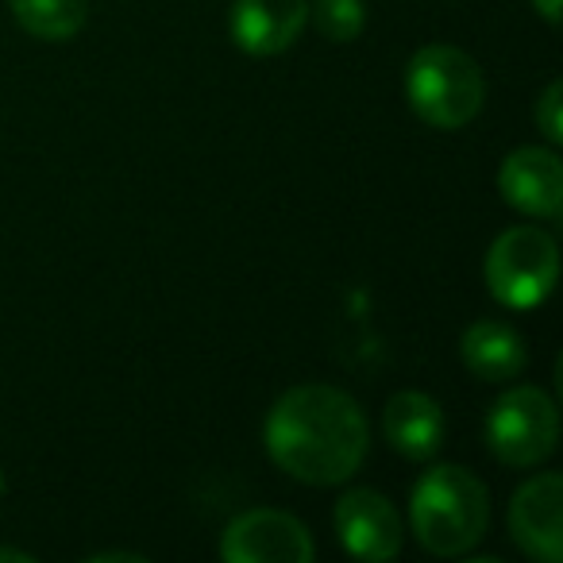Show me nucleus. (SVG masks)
<instances>
[{"label":"nucleus","instance_id":"f257e3e1","mask_svg":"<svg viewBox=\"0 0 563 563\" xmlns=\"http://www.w3.org/2000/svg\"><path fill=\"white\" fill-rule=\"evenodd\" d=\"M266 452L306 486H336L360 471L371 444L367 417L352 394L309 383L286 390L266 413Z\"/></svg>","mask_w":563,"mask_h":563},{"label":"nucleus","instance_id":"f03ea898","mask_svg":"<svg viewBox=\"0 0 563 563\" xmlns=\"http://www.w3.org/2000/svg\"><path fill=\"white\" fill-rule=\"evenodd\" d=\"M409 517H413V532L424 552L452 560V555L471 552L486 537L490 494L467 467L440 463L417 478Z\"/></svg>","mask_w":563,"mask_h":563},{"label":"nucleus","instance_id":"7ed1b4c3","mask_svg":"<svg viewBox=\"0 0 563 563\" xmlns=\"http://www.w3.org/2000/svg\"><path fill=\"white\" fill-rule=\"evenodd\" d=\"M406 97L409 109L424 124L440 128V132H455V128L471 124L483 109V70L467 51L448 47V43H429L409 58Z\"/></svg>","mask_w":563,"mask_h":563},{"label":"nucleus","instance_id":"20e7f679","mask_svg":"<svg viewBox=\"0 0 563 563\" xmlns=\"http://www.w3.org/2000/svg\"><path fill=\"white\" fill-rule=\"evenodd\" d=\"M560 278V247L544 228H509L486 251V286L506 309H537Z\"/></svg>","mask_w":563,"mask_h":563},{"label":"nucleus","instance_id":"39448f33","mask_svg":"<svg viewBox=\"0 0 563 563\" xmlns=\"http://www.w3.org/2000/svg\"><path fill=\"white\" fill-rule=\"evenodd\" d=\"M560 440V409L540 386H514L486 417V444L506 467H532L548 460Z\"/></svg>","mask_w":563,"mask_h":563},{"label":"nucleus","instance_id":"423d86ee","mask_svg":"<svg viewBox=\"0 0 563 563\" xmlns=\"http://www.w3.org/2000/svg\"><path fill=\"white\" fill-rule=\"evenodd\" d=\"M220 555L228 563H309L313 537L282 509H247L224 529Z\"/></svg>","mask_w":563,"mask_h":563},{"label":"nucleus","instance_id":"0eeeda50","mask_svg":"<svg viewBox=\"0 0 563 563\" xmlns=\"http://www.w3.org/2000/svg\"><path fill=\"white\" fill-rule=\"evenodd\" d=\"M509 532L517 548L540 563L563 560V478L555 471L529 478L509 501Z\"/></svg>","mask_w":563,"mask_h":563},{"label":"nucleus","instance_id":"6e6552de","mask_svg":"<svg viewBox=\"0 0 563 563\" xmlns=\"http://www.w3.org/2000/svg\"><path fill=\"white\" fill-rule=\"evenodd\" d=\"M336 532L344 552L367 563L394 560L401 552V540H406L401 517L390 506V498L378 490H363V486L347 490L336 501Z\"/></svg>","mask_w":563,"mask_h":563},{"label":"nucleus","instance_id":"1a4fd4ad","mask_svg":"<svg viewBox=\"0 0 563 563\" xmlns=\"http://www.w3.org/2000/svg\"><path fill=\"white\" fill-rule=\"evenodd\" d=\"M498 194L525 217L555 220L563 212V163L548 147H517L498 170Z\"/></svg>","mask_w":563,"mask_h":563},{"label":"nucleus","instance_id":"9d476101","mask_svg":"<svg viewBox=\"0 0 563 563\" xmlns=\"http://www.w3.org/2000/svg\"><path fill=\"white\" fill-rule=\"evenodd\" d=\"M309 24V0H235L228 32L235 47L255 58L282 55Z\"/></svg>","mask_w":563,"mask_h":563},{"label":"nucleus","instance_id":"9b49d317","mask_svg":"<svg viewBox=\"0 0 563 563\" xmlns=\"http://www.w3.org/2000/svg\"><path fill=\"white\" fill-rule=\"evenodd\" d=\"M383 432L406 460H432L444 444V409L421 390H401L386 401Z\"/></svg>","mask_w":563,"mask_h":563},{"label":"nucleus","instance_id":"f8f14e48","mask_svg":"<svg viewBox=\"0 0 563 563\" xmlns=\"http://www.w3.org/2000/svg\"><path fill=\"white\" fill-rule=\"evenodd\" d=\"M463 367L483 383H509L525 371V340L501 321H478L460 340Z\"/></svg>","mask_w":563,"mask_h":563},{"label":"nucleus","instance_id":"ddd939ff","mask_svg":"<svg viewBox=\"0 0 563 563\" xmlns=\"http://www.w3.org/2000/svg\"><path fill=\"white\" fill-rule=\"evenodd\" d=\"M9 9L27 35L47 43H66L86 24L89 0H9Z\"/></svg>","mask_w":563,"mask_h":563},{"label":"nucleus","instance_id":"4468645a","mask_svg":"<svg viewBox=\"0 0 563 563\" xmlns=\"http://www.w3.org/2000/svg\"><path fill=\"white\" fill-rule=\"evenodd\" d=\"M317 20V32L329 43H352L363 32V0H317V9L309 4Z\"/></svg>","mask_w":563,"mask_h":563},{"label":"nucleus","instance_id":"2eb2a0df","mask_svg":"<svg viewBox=\"0 0 563 563\" xmlns=\"http://www.w3.org/2000/svg\"><path fill=\"white\" fill-rule=\"evenodd\" d=\"M560 109H563V86H560V81H552V86H548L544 93H540V101H537V124H540V132H544L548 143H563Z\"/></svg>","mask_w":563,"mask_h":563},{"label":"nucleus","instance_id":"dca6fc26","mask_svg":"<svg viewBox=\"0 0 563 563\" xmlns=\"http://www.w3.org/2000/svg\"><path fill=\"white\" fill-rule=\"evenodd\" d=\"M532 9H537L540 12V16H544L548 20V24H560V20H563V0H532Z\"/></svg>","mask_w":563,"mask_h":563},{"label":"nucleus","instance_id":"f3484780","mask_svg":"<svg viewBox=\"0 0 563 563\" xmlns=\"http://www.w3.org/2000/svg\"><path fill=\"white\" fill-rule=\"evenodd\" d=\"M101 560H128V563H143V555H135V552H101V555H89V563H101Z\"/></svg>","mask_w":563,"mask_h":563},{"label":"nucleus","instance_id":"a211bd4d","mask_svg":"<svg viewBox=\"0 0 563 563\" xmlns=\"http://www.w3.org/2000/svg\"><path fill=\"white\" fill-rule=\"evenodd\" d=\"M0 560H16V563H32V555L20 552V548H0Z\"/></svg>","mask_w":563,"mask_h":563},{"label":"nucleus","instance_id":"6ab92c4d","mask_svg":"<svg viewBox=\"0 0 563 563\" xmlns=\"http://www.w3.org/2000/svg\"><path fill=\"white\" fill-rule=\"evenodd\" d=\"M0 490H4V478H0Z\"/></svg>","mask_w":563,"mask_h":563}]
</instances>
